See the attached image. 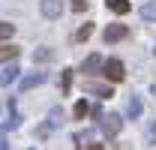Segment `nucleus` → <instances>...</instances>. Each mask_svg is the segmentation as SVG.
<instances>
[{
  "mask_svg": "<svg viewBox=\"0 0 156 150\" xmlns=\"http://www.w3.org/2000/svg\"><path fill=\"white\" fill-rule=\"evenodd\" d=\"M105 6L111 9V12H117V15H126L132 6H129V0H105Z\"/></svg>",
  "mask_w": 156,
  "mask_h": 150,
  "instance_id": "10",
  "label": "nucleus"
},
{
  "mask_svg": "<svg viewBox=\"0 0 156 150\" xmlns=\"http://www.w3.org/2000/svg\"><path fill=\"white\" fill-rule=\"evenodd\" d=\"M126 36H129V27H126V24H108V27H105V33H102L105 45H114V42H123Z\"/></svg>",
  "mask_w": 156,
  "mask_h": 150,
  "instance_id": "1",
  "label": "nucleus"
},
{
  "mask_svg": "<svg viewBox=\"0 0 156 150\" xmlns=\"http://www.w3.org/2000/svg\"><path fill=\"white\" fill-rule=\"evenodd\" d=\"M39 12L48 21H57L63 15V0H39Z\"/></svg>",
  "mask_w": 156,
  "mask_h": 150,
  "instance_id": "2",
  "label": "nucleus"
},
{
  "mask_svg": "<svg viewBox=\"0 0 156 150\" xmlns=\"http://www.w3.org/2000/svg\"><path fill=\"white\" fill-rule=\"evenodd\" d=\"M84 90L99 96V99H111V96H114V90H111L108 84H99V81H84Z\"/></svg>",
  "mask_w": 156,
  "mask_h": 150,
  "instance_id": "5",
  "label": "nucleus"
},
{
  "mask_svg": "<svg viewBox=\"0 0 156 150\" xmlns=\"http://www.w3.org/2000/svg\"><path fill=\"white\" fill-rule=\"evenodd\" d=\"M102 72H105V78H111V81H123V78H126V66H123L117 57H111V60H105Z\"/></svg>",
  "mask_w": 156,
  "mask_h": 150,
  "instance_id": "4",
  "label": "nucleus"
},
{
  "mask_svg": "<svg viewBox=\"0 0 156 150\" xmlns=\"http://www.w3.org/2000/svg\"><path fill=\"white\" fill-rule=\"evenodd\" d=\"M69 3H72L75 12H84V9H87V0H69Z\"/></svg>",
  "mask_w": 156,
  "mask_h": 150,
  "instance_id": "19",
  "label": "nucleus"
},
{
  "mask_svg": "<svg viewBox=\"0 0 156 150\" xmlns=\"http://www.w3.org/2000/svg\"><path fill=\"white\" fill-rule=\"evenodd\" d=\"M72 114H75L78 120H81V117H87V114H90V105H87L84 99H78V102H75V108H72Z\"/></svg>",
  "mask_w": 156,
  "mask_h": 150,
  "instance_id": "14",
  "label": "nucleus"
},
{
  "mask_svg": "<svg viewBox=\"0 0 156 150\" xmlns=\"http://www.w3.org/2000/svg\"><path fill=\"white\" fill-rule=\"evenodd\" d=\"M102 66H105V57L102 54H87L84 57V63H81V72H96V69H102Z\"/></svg>",
  "mask_w": 156,
  "mask_h": 150,
  "instance_id": "6",
  "label": "nucleus"
},
{
  "mask_svg": "<svg viewBox=\"0 0 156 150\" xmlns=\"http://www.w3.org/2000/svg\"><path fill=\"white\" fill-rule=\"evenodd\" d=\"M69 81H72V69H63V90H69Z\"/></svg>",
  "mask_w": 156,
  "mask_h": 150,
  "instance_id": "20",
  "label": "nucleus"
},
{
  "mask_svg": "<svg viewBox=\"0 0 156 150\" xmlns=\"http://www.w3.org/2000/svg\"><path fill=\"white\" fill-rule=\"evenodd\" d=\"M12 33H15V24H12V21H0V36L9 42V36H12Z\"/></svg>",
  "mask_w": 156,
  "mask_h": 150,
  "instance_id": "17",
  "label": "nucleus"
},
{
  "mask_svg": "<svg viewBox=\"0 0 156 150\" xmlns=\"http://www.w3.org/2000/svg\"><path fill=\"white\" fill-rule=\"evenodd\" d=\"M48 123H51V126H60V123H63V108H51V111H48Z\"/></svg>",
  "mask_w": 156,
  "mask_h": 150,
  "instance_id": "16",
  "label": "nucleus"
},
{
  "mask_svg": "<svg viewBox=\"0 0 156 150\" xmlns=\"http://www.w3.org/2000/svg\"><path fill=\"white\" fill-rule=\"evenodd\" d=\"M18 63H3V75H0V81H3V84H9V81H15V78H18Z\"/></svg>",
  "mask_w": 156,
  "mask_h": 150,
  "instance_id": "8",
  "label": "nucleus"
},
{
  "mask_svg": "<svg viewBox=\"0 0 156 150\" xmlns=\"http://www.w3.org/2000/svg\"><path fill=\"white\" fill-rule=\"evenodd\" d=\"M90 33H93V24H84V27H78L75 42H87V39H90Z\"/></svg>",
  "mask_w": 156,
  "mask_h": 150,
  "instance_id": "15",
  "label": "nucleus"
},
{
  "mask_svg": "<svg viewBox=\"0 0 156 150\" xmlns=\"http://www.w3.org/2000/svg\"><path fill=\"white\" fill-rule=\"evenodd\" d=\"M99 129L105 132L108 138H114L117 132L123 129V117H120V114H108V117H102V120H99Z\"/></svg>",
  "mask_w": 156,
  "mask_h": 150,
  "instance_id": "3",
  "label": "nucleus"
},
{
  "mask_svg": "<svg viewBox=\"0 0 156 150\" xmlns=\"http://www.w3.org/2000/svg\"><path fill=\"white\" fill-rule=\"evenodd\" d=\"M147 144H156V123H147Z\"/></svg>",
  "mask_w": 156,
  "mask_h": 150,
  "instance_id": "18",
  "label": "nucleus"
},
{
  "mask_svg": "<svg viewBox=\"0 0 156 150\" xmlns=\"http://www.w3.org/2000/svg\"><path fill=\"white\" fill-rule=\"evenodd\" d=\"M39 84H45V72H30L24 81H21V90H33Z\"/></svg>",
  "mask_w": 156,
  "mask_h": 150,
  "instance_id": "7",
  "label": "nucleus"
},
{
  "mask_svg": "<svg viewBox=\"0 0 156 150\" xmlns=\"http://www.w3.org/2000/svg\"><path fill=\"white\" fill-rule=\"evenodd\" d=\"M87 150H105V147H102V144H90Z\"/></svg>",
  "mask_w": 156,
  "mask_h": 150,
  "instance_id": "21",
  "label": "nucleus"
},
{
  "mask_svg": "<svg viewBox=\"0 0 156 150\" xmlns=\"http://www.w3.org/2000/svg\"><path fill=\"white\" fill-rule=\"evenodd\" d=\"M141 111H144V105H141V99L138 96H129V102H126V114L135 120V117H141Z\"/></svg>",
  "mask_w": 156,
  "mask_h": 150,
  "instance_id": "9",
  "label": "nucleus"
},
{
  "mask_svg": "<svg viewBox=\"0 0 156 150\" xmlns=\"http://www.w3.org/2000/svg\"><path fill=\"white\" fill-rule=\"evenodd\" d=\"M54 60V51L51 48H36L33 51V63H51Z\"/></svg>",
  "mask_w": 156,
  "mask_h": 150,
  "instance_id": "11",
  "label": "nucleus"
},
{
  "mask_svg": "<svg viewBox=\"0 0 156 150\" xmlns=\"http://www.w3.org/2000/svg\"><path fill=\"white\" fill-rule=\"evenodd\" d=\"M141 18L144 21H156V0H150V3L141 6Z\"/></svg>",
  "mask_w": 156,
  "mask_h": 150,
  "instance_id": "12",
  "label": "nucleus"
},
{
  "mask_svg": "<svg viewBox=\"0 0 156 150\" xmlns=\"http://www.w3.org/2000/svg\"><path fill=\"white\" fill-rule=\"evenodd\" d=\"M153 54H156V45H153Z\"/></svg>",
  "mask_w": 156,
  "mask_h": 150,
  "instance_id": "22",
  "label": "nucleus"
},
{
  "mask_svg": "<svg viewBox=\"0 0 156 150\" xmlns=\"http://www.w3.org/2000/svg\"><path fill=\"white\" fill-rule=\"evenodd\" d=\"M0 57H3V63H9V60H15V57H18V48H15V45H9V42H3Z\"/></svg>",
  "mask_w": 156,
  "mask_h": 150,
  "instance_id": "13",
  "label": "nucleus"
}]
</instances>
